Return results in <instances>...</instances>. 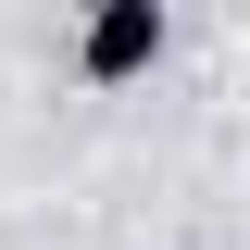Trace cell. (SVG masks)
<instances>
[{"label":"cell","instance_id":"1","mask_svg":"<svg viewBox=\"0 0 250 250\" xmlns=\"http://www.w3.org/2000/svg\"><path fill=\"white\" fill-rule=\"evenodd\" d=\"M163 38H175V25H163V0H100L88 38H75V62H88L100 88H125V75H150V62H163Z\"/></svg>","mask_w":250,"mask_h":250}]
</instances>
